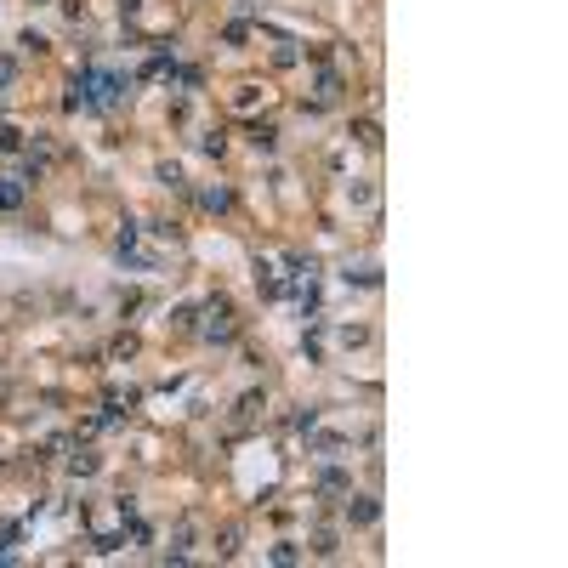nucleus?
<instances>
[{"mask_svg": "<svg viewBox=\"0 0 568 568\" xmlns=\"http://www.w3.org/2000/svg\"><path fill=\"white\" fill-rule=\"evenodd\" d=\"M347 517L352 523H375V500H347Z\"/></svg>", "mask_w": 568, "mask_h": 568, "instance_id": "nucleus-2", "label": "nucleus"}, {"mask_svg": "<svg viewBox=\"0 0 568 568\" xmlns=\"http://www.w3.org/2000/svg\"><path fill=\"white\" fill-rule=\"evenodd\" d=\"M205 335H211V341H228V335H233V324H228V307H216V318L205 324Z\"/></svg>", "mask_w": 568, "mask_h": 568, "instance_id": "nucleus-1", "label": "nucleus"}]
</instances>
